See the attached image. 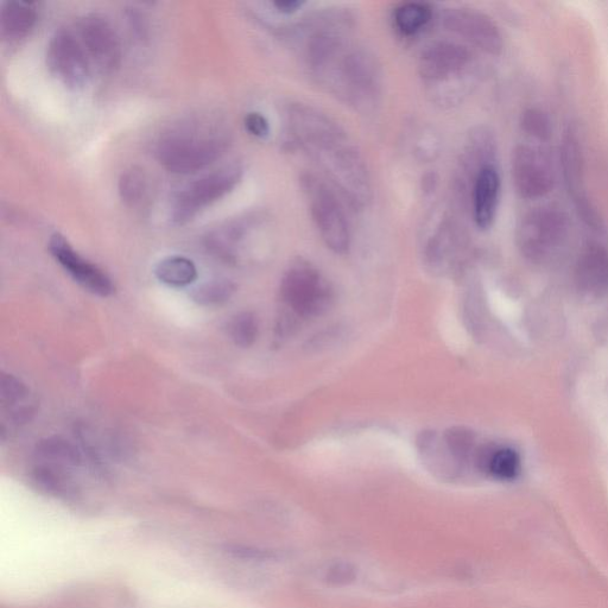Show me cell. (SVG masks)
Wrapping results in <instances>:
<instances>
[{
    "mask_svg": "<svg viewBox=\"0 0 608 608\" xmlns=\"http://www.w3.org/2000/svg\"><path fill=\"white\" fill-rule=\"evenodd\" d=\"M242 176V166L239 163H232L190 183L175 198L171 212L174 223L186 224L206 207L223 199L236 188Z\"/></svg>",
    "mask_w": 608,
    "mask_h": 608,
    "instance_id": "cell-7",
    "label": "cell"
},
{
    "mask_svg": "<svg viewBox=\"0 0 608 608\" xmlns=\"http://www.w3.org/2000/svg\"><path fill=\"white\" fill-rule=\"evenodd\" d=\"M502 180L494 164L481 168L473 179L472 205L475 225L481 231L490 230L496 221Z\"/></svg>",
    "mask_w": 608,
    "mask_h": 608,
    "instance_id": "cell-15",
    "label": "cell"
},
{
    "mask_svg": "<svg viewBox=\"0 0 608 608\" xmlns=\"http://www.w3.org/2000/svg\"><path fill=\"white\" fill-rule=\"evenodd\" d=\"M155 275L158 280L170 287L183 288L196 281L198 269L194 262L186 257L171 256L158 262Z\"/></svg>",
    "mask_w": 608,
    "mask_h": 608,
    "instance_id": "cell-19",
    "label": "cell"
},
{
    "mask_svg": "<svg viewBox=\"0 0 608 608\" xmlns=\"http://www.w3.org/2000/svg\"><path fill=\"white\" fill-rule=\"evenodd\" d=\"M521 126L528 136L538 142H548L553 136V123L548 113L537 107H530L522 113Z\"/></svg>",
    "mask_w": 608,
    "mask_h": 608,
    "instance_id": "cell-27",
    "label": "cell"
},
{
    "mask_svg": "<svg viewBox=\"0 0 608 608\" xmlns=\"http://www.w3.org/2000/svg\"><path fill=\"white\" fill-rule=\"evenodd\" d=\"M472 65L470 49L460 43L440 41L423 50L418 71L426 84L443 86L459 80L470 71Z\"/></svg>",
    "mask_w": 608,
    "mask_h": 608,
    "instance_id": "cell-10",
    "label": "cell"
},
{
    "mask_svg": "<svg viewBox=\"0 0 608 608\" xmlns=\"http://www.w3.org/2000/svg\"><path fill=\"white\" fill-rule=\"evenodd\" d=\"M228 132L218 123L188 122L175 126L158 139L157 160L170 173L192 174L225 155Z\"/></svg>",
    "mask_w": 608,
    "mask_h": 608,
    "instance_id": "cell-3",
    "label": "cell"
},
{
    "mask_svg": "<svg viewBox=\"0 0 608 608\" xmlns=\"http://www.w3.org/2000/svg\"><path fill=\"white\" fill-rule=\"evenodd\" d=\"M231 553L236 555L237 557H242V559H247V560L264 561V560H270V559H272V557H274V555L269 553V551L256 550V549H250V548L236 547L231 550Z\"/></svg>",
    "mask_w": 608,
    "mask_h": 608,
    "instance_id": "cell-31",
    "label": "cell"
},
{
    "mask_svg": "<svg viewBox=\"0 0 608 608\" xmlns=\"http://www.w3.org/2000/svg\"><path fill=\"white\" fill-rule=\"evenodd\" d=\"M244 125L247 132L250 135L257 138H266L270 135V125L268 119L263 114L258 112H251L246 114L244 119Z\"/></svg>",
    "mask_w": 608,
    "mask_h": 608,
    "instance_id": "cell-30",
    "label": "cell"
},
{
    "mask_svg": "<svg viewBox=\"0 0 608 608\" xmlns=\"http://www.w3.org/2000/svg\"><path fill=\"white\" fill-rule=\"evenodd\" d=\"M287 124L294 142L318 164L329 185L353 207L364 208L372 198L369 169L357 144L326 113L306 104H291Z\"/></svg>",
    "mask_w": 608,
    "mask_h": 608,
    "instance_id": "cell-1",
    "label": "cell"
},
{
    "mask_svg": "<svg viewBox=\"0 0 608 608\" xmlns=\"http://www.w3.org/2000/svg\"><path fill=\"white\" fill-rule=\"evenodd\" d=\"M433 10L424 3H404L394 12L395 27L405 36H415L432 21Z\"/></svg>",
    "mask_w": 608,
    "mask_h": 608,
    "instance_id": "cell-21",
    "label": "cell"
},
{
    "mask_svg": "<svg viewBox=\"0 0 608 608\" xmlns=\"http://www.w3.org/2000/svg\"><path fill=\"white\" fill-rule=\"evenodd\" d=\"M449 452L459 465L467 464L474 460L478 449L475 447V435L471 430L464 427H454L448 429L443 436Z\"/></svg>",
    "mask_w": 608,
    "mask_h": 608,
    "instance_id": "cell-22",
    "label": "cell"
},
{
    "mask_svg": "<svg viewBox=\"0 0 608 608\" xmlns=\"http://www.w3.org/2000/svg\"><path fill=\"white\" fill-rule=\"evenodd\" d=\"M512 180L516 192L525 200L544 198L555 185L550 156L540 147L519 144L512 154Z\"/></svg>",
    "mask_w": 608,
    "mask_h": 608,
    "instance_id": "cell-8",
    "label": "cell"
},
{
    "mask_svg": "<svg viewBox=\"0 0 608 608\" xmlns=\"http://www.w3.org/2000/svg\"><path fill=\"white\" fill-rule=\"evenodd\" d=\"M283 307L301 319L316 318L332 308V284L319 269L303 258L291 263L281 282Z\"/></svg>",
    "mask_w": 608,
    "mask_h": 608,
    "instance_id": "cell-5",
    "label": "cell"
},
{
    "mask_svg": "<svg viewBox=\"0 0 608 608\" xmlns=\"http://www.w3.org/2000/svg\"><path fill=\"white\" fill-rule=\"evenodd\" d=\"M443 27L464 38L472 46L490 55H500L504 49V38L496 22L484 12L452 8L442 17Z\"/></svg>",
    "mask_w": 608,
    "mask_h": 608,
    "instance_id": "cell-12",
    "label": "cell"
},
{
    "mask_svg": "<svg viewBox=\"0 0 608 608\" xmlns=\"http://www.w3.org/2000/svg\"><path fill=\"white\" fill-rule=\"evenodd\" d=\"M347 23L321 21L308 29L304 56L323 86L359 110L376 105L382 87L378 63L348 40Z\"/></svg>",
    "mask_w": 608,
    "mask_h": 608,
    "instance_id": "cell-2",
    "label": "cell"
},
{
    "mask_svg": "<svg viewBox=\"0 0 608 608\" xmlns=\"http://www.w3.org/2000/svg\"><path fill=\"white\" fill-rule=\"evenodd\" d=\"M568 215L560 208L544 206L531 209L519 221L516 240L522 255L534 263L553 257L567 242Z\"/></svg>",
    "mask_w": 608,
    "mask_h": 608,
    "instance_id": "cell-6",
    "label": "cell"
},
{
    "mask_svg": "<svg viewBox=\"0 0 608 608\" xmlns=\"http://www.w3.org/2000/svg\"><path fill=\"white\" fill-rule=\"evenodd\" d=\"M300 185L323 243L339 255L348 252L351 228L335 189L314 174H303Z\"/></svg>",
    "mask_w": 608,
    "mask_h": 608,
    "instance_id": "cell-4",
    "label": "cell"
},
{
    "mask_svg": "<svg viewBox=\"0 0 608 608\" xmlns=\"http://www.w3.org/2000/svg\"><path fill=\"white\" fill-rule=\"evenodd\" d=\"M258 334L259 321L255 313H239L228 323V335L239 347H251L257 341Z\"/></svg>",
    "mask_w": 608,
    "mask_h": 608,
    "instance_id": "cell-24",
    "label": "cell"
},
{
    "mask_svg": "<svg viewBox=\"0 0 608 608\" xmlns=\"http://www.w3.org/2000/svg\"><path fill=\"white\" fill-rule=\"evenodd\" d=\"M48 249L56 262L71 275L73 280L90 293L107 297L116 290L109 275L97 265L80 256L60 233H56L50 238Z\"/></svg>",
    "mask_w": 608,
    "mask_h": 608,
    "instance_id": "cell-14",
    "label": "cell"
},
{
    "mask_svg": "<svg viewBox=\"0 0 608 608\" xmlns=\"http://www.w3.org/2000/svg\"><path fill=\"white\" fill-rule=\"evenodd\" d=\"M304 5L306 2H302V0H278V2L272 3L277 12L287 16L296 14Z\"/></svg>",
    "mask_w": 608,
    "mask_h": 608,
    "instance_id": "cell-32",
    "label": "cell"
},
{
    "mask_svg": "<svg viewBox=\"0 0 608 608\" xmlns=\"http://www.w3.org/2000/svg\"><path fill=\"white\" fill-rule=\"evenodd\" d=\"M479 470L498 480L510 481L521 473V456L509 447H484L478 449L474 458Z\"/></svg>",
    "mask_w": 608,
    "mask_h": 608,
    "instance_id": "cell-17",
    "label": "cell"
},
{
    "mask_svg": "<svg viewBox=\"0 0 608 608\" xmlns=\"http://www.w3.org/2000/svg\"><path fill=\"white\" fill-rule=\"evenodd\" d=\"M28 396L29 389L21 379L3 373L0 378V402L3 407L17 408L16 405L24 402Z\"/></svg>",
    "mask_w": 608,
    "mask_h": 608,
    "instance_id": "cell-28",
    "label": "cell"
},
{
    "mask_svg": "<svg viewBox=\"0 0 608 608\" xmlns=\"http://www.w3.org/2000/svg\"><path fill=\"white\" fill-rule=\"evenodd\" d=\"M37 21V11L34 3L6 2L0 11V29L2 35L9 41L22 40L30 34Z\"/></svg>",
    "mask_w": 608,
    "mask_h": 608,
    "instance_id": "cell-18",
    "label": "cell"
},
{
    "mask_svg": "<svg viewBox=\"0 0 608 608\" xmlns=\"http://www.w3.org/2000/svg\"><path fill=\"white\" fill-rule=\"evenodd\" d=\"M79 36L88 59L99 71L111 73L122 61V44L109 19L87 15L79 23Z\"/></svg>",
    "mask_w": 608,
    "mask_h": 608,
    "instance_id": "cell-13",
    "label": "cell"
},
{
    "mask_svg": "<svg viewBox=\"0 0 608 608\" xmlns=\"http://www.w3.org/2000/svg\"><path fill=\"white\" fill-rule=\"evenodd\" d=\"M358 578V569L350 562H337L329 566L323 574V581L328 586H350Z\"/></svg>",
    "mask_w": 608,
    "mask_h": 608,
    "instance_id": "cell-29",
    "label": "cell"
},
{
    "mask_svg": "<svg viewBox=\"0 0 608 608\" xmlns=\"http://www.w3.org/2000/svg\"><path fill=\"white\" fill-rule=\"evenodd\" d=\"M147 190L148 180L144 170L131 167L123 171L119 179V194L126 205L135 207L141 204Z\"/></svg>",
    "mask_w": 608,
    "mask_h": 608,
    "instance_id": "cell-23",
    "label": "cell"
},
{
    "mask_svg": "<svg viewBox=\"0 0 608 608\" xmlns=\"http://www.w3.org/2000/svg\"><path fill=\"white\" fill-rule=\"evenodd\" d=\"M560 152L563 180L576 212L586 225L600 230L603 219L587 193L584 152L578 132L574 129L569 128L563 135Z\"/></svg>",
    "mask_w": 608,
    "mask_h": 608,
    "instance_id": "cell-9",
    "label": "cell"
},
{
    "mask_svg": "<svg viewBox=\"0 0 608 608\" xmlns=\"http://www.w3.org/2000/svg\"><path fill=\"white\" fill-rule=\"evenodd\" d=\"M34 479L38 486L56 496H63L71 491V483L62 467L50 464L38 465L34 470Z\"/></svg>",
    "mask_w": 608,
    "mask_h": 608,
    "instance_id": "cell-26",
    "label": "cell"
},
{
    "mask_svg": "<svg viewBox=\"0 0 608 608\" xmlns=\"http://www.w3.org/2000/svg\"><path fill=\"white\" fill-rule=\"evenodd\" d=\"M38 459L46 461L47 464L60 467L78 466L81 455L72 442L63 437L53 436L42 440L36 448Z\"/></svg>",
    "mask_w": 608,
    "mask_h": 608,
    "instance_id": "cell-20",
    "label": "cell"
},
{
    "mask_svg": "<svg viewBox=\"0 0 608 608\" xmlns=\"http://www.w3.org/2000/svg\"><path fill=\"white\" fill-rule=\"evenodd\" d=\"M49 71L72 90H80L90 78V59L81 42L67 30H60L49 42L47 52Z\"/></svg>",
    "mask_w": 608,
    "mask_h": 608,
    "instance_id": "cell-11",
    "label": "cell"
},
{
    "mask_svg": "<svg viewBox=\"0 0 608 608\" xmlns=\"http://www.w3.org/2000/svg\"><path fill=\"white\" fill-rule=\"evenodd\" d=\"M236 289V285L231 281H212L194 289L192 299L204 307L221 306V304L231 300V297L236 293Z\"/></svg>",
    "mask_w": 608,
    "mask_h": 608,
    "instance_id": "cell-25",
    "label": "cell"
},
{
    "mask_svg": "<svg viewBox=\"0 0 608 608\" xmlns=\"http://www.w3.org/2000/svg\"><path fill=\"white\" fill-rule=\"evenodd\" d=\"M575 281L582 293L594 299L608 294V251L604 246H586L576 263Z\"/></svg>",
    "mask_w": 608,
    "mask_h": 608,
    "instance_id": "cell-16",
    "label": "cell"
}]
</instances>
